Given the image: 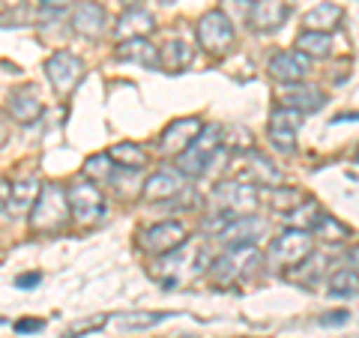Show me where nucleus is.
I'll list each match as a JSON object with an SVG mask.
<instances>
[{"mask_svg": "<svg viewBox=\"0 0 359 338\" xmlns=\"http://www.w3.org/2000/svg\"><path fill=\"white\" fill-rule=\"evenodd\" d=\"M30 228L36 234H57L69 222V204H66V189L60 183H42L36 201L30 207Z\"/></svg>", "mask_w": 359, "mask_h": 338, "instance_id": "f257e3e1", "label": "nucleus"}, {"mask_svg": "<svg viewBox=\"0 0 359 338\" xmlns=\"http://www.w3.org/2000/svg\"><path fill=\"white\" fill-rule=\"evenodd\" d=\"M222 150H224L222 147V126L210 123V126H204V129L195 135V141L189 144L183 153H177V171L183 174L186 180L207 174L210 165L216 162V156Z\"/></svg>", "mask_w": 359, "mask_h": 338, "instance_id": "f03ea898", "label": "nucleus"}, {"mask_svg": "<svg viewBox=\"0 0 359 338\" xmlns=\"http://www.w3.org/2000/svg\"><path fill=\"white\" fill-rule=\"evenodd\" d=\"M314 255V236L309 231H294L287 228L285 234H278L273 243H269V264L276 269H294L302 261H309Z\"/></svg>", "mask_w": 359, "mask_h": 338, "instance_id": "7ed1b4c3", "label": "nucleus"}, {"mask_svg": "<svg viewBox=\"0 0 359 338\" xmlns=\"http://www.w3.org/2000/svg\"><path fill=\"white\" fill-rule=\"evenodd\" d=\"M66 204H69V219H75L81 228H93L105 216V195L90 180H75L66 191Z\"/></svg>", "mask_w": 359, "mask_h": 338, "instance_id": "20e7f679", "label": "nucleus"}, {"mask_svg": "<svg viewBox=\"0 0 359 338\" xmlns=\"http://www.w3.org/2000/svg\"><path fill=\"white\" fill-rule=\"evenodd\" d=\"M186 243H189V228L183 222H156L138 234V245L147 255H156V257L183 249Z\"/></svg>", "mask_w": 359, "mask_h": 338, "instance_id": "39448f33", "label": "nucleus"}, {"mask_svg": "<svg viewBox=\"0 0 359 338\" xmlns=\"http://www.w3.org/2000/svg\"><path fill=\"white\" fill-rule=\"evenodd\" d=\"M212 201L219 204V212H224V216H231V219L252 216L257 204H261L257 189L252 183H240V180H224V183H219L216 191H212Z\"/></svg>", "mask_w": 359, "mask_h": 338, "instance_id": "423d86ee", "label": "nucleus"}, {"mask_svg": "<svg viewBox=\"0 0 359 338\" xmlns=\"http://www.w3.org/2000/svg\"><path fill=\"white\" fill-rule=\"evenodd\" d=\"M233 36H237V33H233V25L219 13V9H210V13H204V18L198 21V42L207 54H212V58L228 54L233 48Z\"/></svg>", "mask_w": 359, "mask_h": 338, "instance_id": "0eeeda50", "label": "nucleus"}, {"mask_svg": "<svg viewBox=\"0 0 359 338\" xmlns=\"http://www.w3.org/2000/svg\"><path fill=\"white\" fill-rule=\"evenodd\" d=\"M45 75H48L54 93H57L60 99H66L78 84H81L84 60L75 58V54H69V51H54L48 58V63H45Z\"/></svg>", "mask_w": 359, "mask_h": 338, "instance_id": "6e6552de", "label": "nucleus"}, {"mask_svg": "<svg viewBox=\"0 0 359 338\" xmlns=\"http://www.w3.org/2000/svg\"><path fill=\"white\" fill-rule=\"evenodd\" d=\"M237 168L243 174H237L233 180H240V183H252V186H278V183H282L278 168L269 162L264 153H257L252 147L237 153Z\"/></svg>", "mask_w": 359, "mask_h": 338, "instance_id": "1a4fd4ad", "label": "nucleus"}, {"mask_svg": "<svg viewBox=\"0 0 359 338\" xmlns=\"http://www.w3.org/2000/svg\"><path fill=\"white\" fill-rule=\"evenodd\" d=\"M264 234H266V222L252 212V216H237V219H231L216 236H219L224 245H228V249H237V245H255Z\"/></svg>", "mask_w": 359, "mask_h": 338, "instance_id": "9d476101", "label": "nucleus"}, {"mask_svg": "<svg viewBox=\"0 0 359 338\" xmlns=\"http://www.w3.org/2000/svg\"><path fill=\"white\" fill-rule=\"evenodd\" d=\"M302 126V114L294 108H278L269 117V138L285 156H290L297 150V132Z\"/></svg>", "mask_w": 359, "mask_h": 338, "instance_id": "9b49d317", "label": "nucleus"}, {"mask_svg": "<svg viewBox=\"0 0 359 338\" xmlns=\"http://www.w3.org/2000/svg\"><path fill=\"white\" fill-rule=\"evenodd\" d=\"M204 129V120L201 117H183V120H174V123H168L165 132H162V138H159V153L162 156H177V153H183L189 144L195 141V135Z\"/></svg>", "mask_w": 359, "mask_h": 338, "instance_id": "f8f14e48", "label": "nucleus"}, {"mask_svg": "<svg viewBox=\"0 0 359 338\" xmlns=\"http://www.w3.org/2000/svg\"><path fill=\"white\" fill-rule=\"evenodd\" d=\"M309 69H311V60L299 51H276L269 58V75L278 84H299L309 75Z\"/></svg>", "mask_w": 359, "mask_h": 338, "instance_id": "ddd939ff", "label": "nucleus"}, {"mask_svg": "<svg viewBox=\"0 0 359 338\" xmlns=\"http://www.w3.org/2000/svg\"><path fill=\"white\" fill-rule=\"evenodd\" d=\"M287 15H290V6L285 0H255L245 25H249V30H257V33H273L285 25Z\"/></svg>", "mask_w": 359, "mask_h": 338, "instance_id": "4468645a", "label": "nucleus"}, {"mask_svg": "<svg viewBox=\"0 0 359 338\" xmlns=\"http://www.w3.org/2000/svg\"><path fill=\"white\" fill-rule=\"evenodd\" d=\"M183 189H186V177L180 174L177 168H159L156 174L144 180L141 195H144V201H171Z\"/></svg>", "mask_w": 359, "mask_h": 338, "instance_id": "2eb2a0df", "label": "nucleus"}, {"mask_svg": "<svg viewBox=\"0 0 359 338\" xmlns=\"http://www.w3.org/2000/svg\"><path fill=\"white\" fill-rule=\"evenodd\" d=\"M72 27L75 33H81L84 39H99L108 33V15L96 0H81L72 9Z\"/></svg>", "mask_w": 359, "mask_h": 338, "instance_id": "dca6fc26", "label": "nucleus"}, {"mask_svg": "<svg viewBox=\"0 0 359 338\" xmlns=\"http://www.w3.org/2000/svg\"><path fill=\"white\" fill-rule=\"evenodd\" d=\"M6 111L15 123H33L42 114V102H39V93L33 84H21L15 90H9V99H6Z\"/></svg>", "mask_w": 359, "mask_h": 338, "instance_id": "f3484780", "label": "nucleus"}, {"mask_svg": "<svg viewBox=\"0 0 359 338\" xmlns=\"http://www.w3.org/2000/svg\"><path fill=\"white\" fill-rule=\"evenodd\" d=\"M153 30H156V18L141 6H129L114 25V33L120 36V42L123 39H147Z\"/></svg>", "mask_w": 359, "mask_h": 338, "instance_id": "a211bd4d", "label": "nucleus"}, {"mask_svg": "<svg viewBox=\"0 0 359 338\" xmlns=\"http://www.w3.org/2000/svg\"><path fill=\"white\" fill-rule=\"evenodd\" d=\"M323 102H327V96H323L320 87L314 84H287L285 93H282V108H294L299 114H311V111H318Z\"/></svg>", "mask_w": 359, "mask_h": 338, "instance_id": "6ab92c4d", "label": "nucleus"}, {"mask_svg": "<svg viewBox=\"0 0 359 338\" xmlns=\"http://www.w3.org/2000/svg\"><path fill=\"white\" fill-rule=\"evenodd\" d=\"M341 21H344V9L339 4H318V6H311L306 15H302V27L306 30H314V33H332V30H339L341 27Z\"/></svg>", "mask_w": 359, "mask_h": 338, "instance_id": "aec40b11", "label": "nucleus"}, {"mask_svg": "<svg viewBox=\"0 0 359 338\" xmlns=\"http://www.w3.org/2000/svg\"><path fill=\"white\" fill-rule=\"evenodd\" d=\"M117 60H132V63H141L147 69H156L159 66V48L147 39H123L114 51Z\"/></svg>", "mask_w": 359, "mask_h": 338, "instance_id": "412c9836", "label": "nucleus"}, {"mask_svg": "<svg viewBox=\"0 0 359 338\" xmlns=\"http://www.w3.org/2000/svg\"><path fill=\"white\" fill-rule=\"evenodd\" d=\"M39 189H42V183L39 180H33V177L15 180V183L9 186V198H6L4 210H9L13 216H25V212H30L33 201H36V195H39Z\"/></svg>", "mask_w": 359, "mask_h": 338, "instance_id": "4be33fe9", "label": "nucleus"}, {"mask_svg": "<svg viewBox=\"0 0 359 338\" xmlns=\"http://www.w3.org/2000/svg\"><path fill=\"white\" fill-rule=\"evenodd\" d=\"M192 58H195V51L189 48L186 39H168L162 48H159V66H162L165 72L186 69V66L192 63Z\"/></svg>", "mask_w": 359, "mask_h": 338, "instance_id": "5701e85b", "label": "nucleus"}, {"mask_svg": "<svg viewBox=\"0 0 359 338\" xmlns=\"http://www.w3.org/2000/svg\"><path fill=\"white\" fill-rule=\"evenodd\" d=\"M108 159L114 162L117 168H126V171H138V168H144V165L150 162V156H147V150H144L141 144L123 141V144H114V147L108 150Z\"/></svg>", "mask_w": 359, "mask_h": 338, "instance_id": "b1692460", "label": "nucleus"}, {"mask_svg": "<svg viewBox=\"0 0 359 338\" xmlns=\"http://www.w3.org/2000/svg\"><path fill=\"white\" fill-rule=\"evenodd\" d=\"M332 48V36L330 33H314V30H302L297 36V51L306 54V58H327Z\"/></svg>", "mask_w": 359, "mask_h": 338, "instance_id": "393cba45", "label": "nucleus"}, {"mask_svg": "<svg viewBox=\"0 0 359 338\" xmlns=\"http://www.w3.org/2000/svg\"><path fill=\"white\" fill-rule=\"evenodd\" d=\"M320 207H318V201H311V198H306L302 204L297 207V210H290L287 212V228H294V231H309L311 234V228H314V222L320 219Z\"/></svg>", "mask_w": 359, "mask_h": 338, "instance_id": "a878e982", "label": "nucleus"}, {"mask_svg": "<svg viewBox=\"0 0 359 338\" xmlns=\"http://www.w3.org/2000/svg\"><path fill=\"white\" fill-rule=\"evenodd\" d=\"M311 231L318 234L323 243H330V245H341V243L347 240V236H351V231H347L339 219L327 216V212H320V219L314 222V228H311Z\"/></svg>", "mask_w": 359, "mask_h": 338, "instance_id": "bb28decb", "label": "nucleus"}, {"mask_svg": "<svg viewBox=\"0 0 359 338\" xmlns=\"http://www.w3.org/2000/svg\"><path fill=\"white\" fill-rule=\"evenodd\" d=\"M114 162L108 159V153H96L90 156V159L84 162V180H90V183H111V177H114Z\"/></svg>", "mask_w": 359, "mask_h": 338, "instance_id": "cd10ccee", "label": "nucleus"}, {"mask_svg": "<svg viewBox=\"0 0 359 338\" xmlns=\"http://www.w3.org/2000/svg\"><path fill=\"white\" fill-rule=\"evenodd\" d=\"M302 201H306V195H302L299 189H290V186H278V189L269 191V207L276 212H285V216L290 210H297Z\"/></svg>", "mask_w": 359, "mask_h": 338, "instance_id": "c85d7f7f", "label": "nucleus"}, {"mask_svg": "<svg viewBox=\"0 0 359 338\" xmlns=\"http://www.w3.org/2000/svg\"><path fill=\"white\" fill-rule=\"evenodd\" d=\"M165 318H171V311H135V314H120L117 323L123 330H150V326L162 323Z\"/></svg>", "mask_w": 359, "mask_h": 338, "instance_id": "c756f323", "label": "nucleus"}, {"mask_svg": "<svg viewBox=\"0 0 359 338\" xmlns=\"http://www.w3.org/2000/svg\"><path fill=\"white\" fill-rule=\"evenodd\" d=\"M330 294L332 297H356V266H341L330 278Z\"/></svg>", "mask_w": 359, "mask_h": 338, "instance_id": "7c9ffc66", "label": "nucleus"}, {"mask_svg": "<svg viewBox=\"0 0 359 338\" xmlns=\"http://www.w3.org/2000/svg\"><path fill=\"white\" fill-rule=\"evenodd\" d=\"M219 13L231 21V25H245L252 13V0H222Z\"/></svg>", "mask_w": 359, "mask_h": 338, "instance_id": "2f4dec72", "label": "nucleus"}, {"mask_svg": "<svg viewBox=\"0 0 359 338\" xmlns=\"http://www.w3.org/2000/svg\"><path fill=\"white\" fill-rule=\"evenodd\" d=\"M108 323V314H99V318H93V320H78L75 326H69V332H66L63 338H78V335H87V332H96V330H102V326Z\"/></svg>", "mask_w": 359, "mask_h": 338, "instance_id": "473e14b6", "label": "nucleus"}, {"mask_svg": "<svg viewBox=\"0 0 359 338\" xmlns=\"http://www.w3.org/2000/svg\"><path fill=\"white\" fill-rule=\"evenodd\" d=\"M347 318H351L347 311H327V314L318 318V323L320 326H341V323H347Z\"/></svg>", "mask_w": 359, "mask_h": 338, "instance_id": "72a5a7b5", "label": "nucleus"}, {"mask_svg": "<svg viewBox=\"0 0 359 338\" xmlns=\"http://www.w3.org/2000/svg\"><path fill=\"white\" fill-rule=\"evenodd\" d=\"M39 278H42L39 273H27V276H18V278H15V285H18L21 290H25V288H33V285H39Z\"/></svg>", "mask_w": 359, "mask_h": 338, "instance_id": "f704fd0d", "label": "nucleus"}, {"mask_svg": "<svg viewBox=\"0 0 359 338\" xmlns=\"http://www.w3.org/2000/svg\"><path fill=\"white\" fill-rule=\"evenodd\" d=\"M15 330H18V332H33V330H42V320H21V323H15Z\"/></svg>", "mask_w": 359, "mask_h": 338, "instance_id": "c9c22d12", "label": "nucleus"}, {"mask_svg": "<svg viewBox=\"0 0 359 338\" xmlns=\"http://www.w3.org/2000/svg\"><path fill=\"white\" fill-rule=\"evenodd\" d=\"M25 4L27 0H0V9H4V13H13V9H21Z\"/></svg>", "mask_w": 359, "mask_h": 338, "instance_id": "e433bc0d", "label": "nucleus"}, {"mask_svg": "<svg viewBox=\"0 0 359 338\" xmlns=\"http://www.w3.org/2000/svg\"><path fill=\"white\" fill-rule=\"evenodd\" d=\"M6 198H9V183L6 180H0V210L6 207Z\"/></svg>", "mask_w": 359, "mask_h": 338, "instance_id": "4c0bfd02", "label": "nucleus"}, {"mask_svg": "<svg viewBox=\"0 0 359 338\" xmlns=\"http://www.w3.org/2000/svg\"><path fill=\"white\" fill-rule=\"evenodd\" d=\"M4 141H6V123L0 120V144H4Z\"/></svg>", "mask_w": 359, "mask_h": 338, "instance_id": "58836bf2", "label": "nucleus"}, {"mask_svg": "<svg viewBox=\"0 0 359 338\" xmlns=\"http://www.w3.org/2000/svg\"><path fill=\"white\" fill-rule=\"evenodd\" d=\"M123 4H126V9H129V6H135V4H141V0H123Z\"/></svg>", "mask_w": 359, "mask_h": 338, "instance_id": "ea45409f", "label": "nucleus"}, {"mask_svg": "<svg viewBox=\"0 0 359 338\" xmlns=\"http://www.w3.org/2000/svg\"><path fill=\"white\" fill-rule=\"evenodd\" d=\"M159 4H162V6H171V4H177V0H159Z\"/></svg>", "mask_w": 359, "mask_h": 338, "instance_id": "a19ab883", "label": "nucleus"}, {"mask_svg": "<svg viewBox=\"0 0 359 338\" xmlns=\"http://www.w3.org/2000/svg\"><path fill=\"white\" fill-rule=\"evenodd\" d=\"M183 338H195V335H183Z\"/></svg>", "mask_w": 359, "mask_h": 338, "instance_id": "79ce46f5", "label": "nucleus"}]
</instances>
